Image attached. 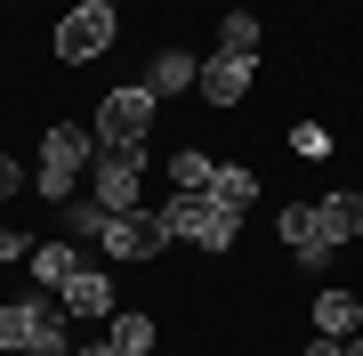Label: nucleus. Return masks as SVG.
Masks as SVG:
<instances>
[{
	"label": "nucleus",
	"mask_w": 363,
	"mask_h": 356,
	"mask_svg": "<svg viewBox=\"0 0 363 356\" xmlns=\"http://www.w3.org/2000/svg\"><path fill=\"white\" fill-rule=\"evenodd\" d=\"M162 243H169V235H162L154 211H113V219H105V235H97L105 259H154Z\"/></svg>",
	"instance_id": "0eeeda50"
},
{
	"label": "nucleus",
	"mask_w": 363,
	"mask_h": 356,
	"mask_svg": "<svg viewBox=\"0 0 363 356\" xmlns=\"http://www.w3.org/2000/svg\"><path fill=\"white\" fill-rule=\"evenodd\" d=\"M138 186H145V146H121V154H105V146H97L89 195L105 203V211H138Z\"/></svg>",
	"instance_id": "39448f33"
},
{
	"label": "nucleus",
	"mask_w": 363,
	"mask_h": 356,
	"mask_svg": "<svg viewBox=\"0 0 363 356\" xmlns=\"http://www.w3.org/2000/svg\"><path fill=\"white\" fill-rule=\"evenodd\" d=\"M250 81H259V57L218 49V57H202V81H194V90H202V106H210V114H234V106L250 97Z\"/></svg>",
	"instance_id": "423d86ee"
},
{
	"label": "nucleus",
	"mask_w": 363,
	"mask_h": 356,
	"mask_svg": "<svg viewBox=\"0 0 363 356\" xmlns=\"http://www.w3.org/2000/svg\"><path fill=\"white\" fill-rule=\"evenodd\" d=\"M218 49H234V57H259V16H250V9H226Z\"/></svg>",
	"instance_id": "a211bd4d"
},
{
	"label": "nucleus",
	"mask_w": 363,
	"mask_h": 356,
	"mask_svg": "<svg viewBox=\"0 0 363 356\" xmlns=\"http://www.w3.org/2000/svg\"><path fill=\"white\" fill-rule=\"evenodd\" d=\"M113 41H121V16L105 9V0H81V9L57 16V57H65V65H97Z\"/></svg>",
	"instance_id": "20e7f679"
},
{
	"label": "nucleus",
	"mask_w": 363,
	"mask_h": 356,
	"mask_svg": "<svg viewBox=\"0 0 363 356\" xmlns=\"http://www.w3.org/2000/svg\"><path fill=\"white\" fill-rule=\"evenodd\" d=\"M105 9H121V0H105Z\"/></svg>",
	"instance_id": "a878e982"
},
{
	"label": "nucleus",
	"mask_w": 363,
	"mask_h": 356,
	"mask_svg": "<svg viewBox=\"0 0 363 356\" xmlns=\"http://www.w3.org/2000/svg\"><path fill=\"white\" fill-rule=\"evenodd\" d=\"M73 267H81V251H73V243H33V284H40V291H57Z\"/></svg>",
	"instance_id": "dca6fc26"
},
{
	"label": "nucleus",
	"mask_w": 363,
	"mask_h": 356,
	"mask_svg": "<svg viewBox=\"0 0 363 356\" xmlns=\"http://www.w3.org/2000/svg\"><path fill=\"white\" fill-rule=\"evenodd\" d=\"M339 356H363V332H347V340H339Z\"/></svg>",
	"instance_id": "393cba45"
},
{
	"label": "nucleus",
	"mask_w": 363,
	"mask_h": 356,
	"mask_svg": "<svg viewBox=\"0 0 363 356\" xmlns=\"http://www.w3.org/2000/svg\"><path fill=\"white\" fill-rule=\"evenodd\" d=\"M57 308H65V316H113V284H105V267H89V259H81L73 267V276L65 284H57Z\"/></svg>",
	"instance_id": "1a4fd4ad"
},
{
	"label": "nucleus",
	"mask_w": 363,
	"mask_h": 356,
	"mask_svg": "<svg viewBox=\"0 0 363 356\" xmlns=\"http://www.w3.org/2000/svg\"><path fill=\"white\" fill-rule=\"evenodd\" d=\"M226 9H234V0H226Z\"/></svg>",
	"instance_id": "bb28decb"
},
{
	"label": "nucleus",
	"mask_w": 363,
	"mask_h": 356,
	"mask_svg": "<svg viewBox=\"0 0 363 356\" xmlns=\"http://www.w3.org/2000/svg\"><path fill=\"white\" fill-rule=\"evenodd\" d=\"M9 195H25V171H16L9 154H0V203H9Z\"/></svg>",
	"instance_id": "412c9836"
},
{
	"label": "nucleus",
	"mask_w": 363,
	"mask_h": 356,
	"mask_svg": "<svg viewBox=\"0 0 363 356\" xmlns=\"http://www.w3.org/2000/svg\"><path fill=\"white\" fill-rule=\"evenodd\" d=\"M194 81H202V57L194 49H162L154 65H145V90H154V97H178V90H194Z\"/></svg>",
	"instance_id": "9b49d317"
},
{
	"label": "nucleus",
	"mask_w": 363,
	"mask_h": 356,
	"mask_svg": "<svg viewBox=\"0 0 363 356\" xmlns=\"http://www.w3.org/2000/svg\"><path fill=\"white\" fill-rule=\"evenodd\" d=\"M89 162H97V130L89 122H49L40 130V195L65 203L73 178H89Z\"/></svg>",
	"instance_id": "f03ea898"
},
{
	"label": "nucleus",
	"mask_w": 363,
	"mask_h": 356,
	"mask_svg": "<svg viewBox=\"0 0 363 356\" xmlns=\"http://www.w3.org/2000/svg\"><path fill=\"white\" fill-rule=\"evenodd\" d=\"M105 219H113V211H105L97 195H81V203H65V235H105Z\"/></svg>",
	"instance_id": "aec40b11"
},
{
	"label": "nucleus",
	"mask_w": 363,
	"mask_h": 356,
	"mask_svg": "<svg viewBox=\"0 0 363 356\" xmlns=\"http://www.w3.org/2000/svg\"><path fill=\"white\" fill-rule=\"evenodd\" d=\"M274 235H283V243H291V259H298V267H307V276H315V267H323V259H331V235H323V219H315V203H291V211H283V219H274Z\"/></svg>",
	"instance_id": "6e6552de"
},
{
	"label": "nucleus",
	"mask_w": 363,
	"mask_h": 356,
	"mask_svg": "<svg viewBox=\"0 0 363 356\" xmlns=\"http://www.w3.org/2000/svg\"><path fill=\"white\" fill-rule=\"evenodd\" d=\"M315 219H323L331 251H339V243H355V235H363V195H323V203H315Z\"/></svg>",
	"instance_id": "4468645a"
},
{
	"label": "nucleus",
	"mask_w": 363,
	"mask_h": 356,
	"mask_svg": "<svg viewBox=\"0 0 363 356\" xmlns=\"http://www.w3.org/2000/svg\"><path fill=\"white\" fill-rule=\"evenodd\" d=\"M73 356H121V348L113 340H89V348H73Z\"/></svg>",
	"instance_id": "b1692460"
},
{
	"label": "nucleus",
	"mask_w": 363,
	"mask_h": 356,
	"mask_svg": "<svg viewBox=\"0 0 363 356\" xmlns=\"http://www.w3.org/2000/svg\"><path fill=\"white\" fill-rule=\"evenodd\" d=\"M154 114H162V97L145 90V81H130V90H105V106L89 114V130H97V146H105V154H121V146H145Z\"/></svg>",
	"instance_id": "7ed1b4c3"
},
{
	"label": "nucleus",
	"mask_w": 363,
	"mask_h": 356,
	"mask_svg": "<svg viewBox=\"0 0 363 356\" xmlns=\"http://www.w3.org/2000/svg\"><path fill=\"white\" fill-rule=\"evenodd\" d=\"M210 178H218V162H210V154H194V146L169 154V195H210Z\"/></svg>",
	"instance_id": "2eb2a0df"
},
{
	"label": "nucleus",
	"mask_w": 363,
	"mask_h": 356,
	"mask_svg": "<svg viewBox=\"0 0 363 356\" xmlns=\"http://www.w3.org/2000/svg\"><path fill=\"white\" fill-rule=\"evenodd\" d=\"M210 195H218L226 211H250V203H259V171H242V162H226V171L210 178Z\"/></svg>",
	"instance_id": "f3484780"
},
{
	"label": "nucleus",
	"mask_w": 363,
	"mask_h": 356,
	"mask_svg": "<svg viewBox=\"0 0 363 356\" xmlns=\"http://www.w3.org/2000/svg\"><path fill=\"white\" fill-rule=\"evenodd\" d=\"M315 332H323V340L363 332V300H355V291H323V300H315Z\"/></svg>",
	"instance_id": "ddd939ff"
},
{
	"label": "nucleus",
	"mask_w": 363,
	"mask_h": 356,
	"mask_svg": "<svg viewBox=\"0 0 363 356\" xmlns=\"http://www.w3.org/2000/svg\"><path fill=\"white\" fill-rule=\"evenodd\" d=\"M298 356H339V340H323V332H315V340H307V348H298Z\"/></svg>",
	"instance_id": "5701e85b"
},
{
	"label": "nucleus",
	"mask_w": 363,
	"mask_h": 356,
	"mask_svg": "<svg viewBox=\"0 0 363 356\" xmlns=\"http://www.w3.org/2000/svg\"><path fill=\"white\" fill-rule=\"evenodd\" d=\"M105 340L121 356H154V316H145V308H113V316H105Z\"/></svg>",
	"instance_id": "f8f14e48"
},
{
	"label": "nucleus",
	"mask_w": 363,
	"mask_h": 356,
	"mask_svg": "<svg viewBox=\"0 0 363 356\" xmlns=\"http://www.w3.org/2000/svg\"><path fill=\"white\" fill-rule=\"evenodd\" d=\"M40 316H49V300H0V356H33V340H40Z\"/></svg>",
	"instance_id": "9d476101"
},
{
	"label": "nucleus",
	"mask_w": 363,
	"mask_h": 356,
	"mask_svg": "<svg viewBox=\"0 0 363 356\" xmlns=\"http://www.w3.org/2000/svg\"><path fill=\"white\" fill-rule=\"evenodd\" d=\"M33 356H73V316L49 300V316H40V340H33Z\"/></svg>",
	"instance_id": "6ab92c4d"
},
{
	"label": "nucleus",
	"mask_w": 363,
	"mask_h": 356,
	"mask_svg": "<svg viewBox=\"0 0 363 356\" xmlns=\"http://www.w3.org/2000/svg\"><path fill=\"white\" fill-rule=\"evenodd\" d=\"M154 219L169 243H202V251H234V235H242V211H226L218 195H169Z\"/></svg>",
	"instance_id": "f257e3e1"
},
{
	"label": "nucleus",
	"mask_w": 363,
	"mask_h": 356,
	"mask_svg": "<svg viewBox=\"0 0 363 356\" xmlns=\"http://www.w3.org/2000/svg\"><path fill=\"white\" fill-rule=\"evenodd\" d=\"M0 259H33V235H9L0 227Z\"/></svg>",
	"instance_id": "4be33fe9"
}]
</instances>
